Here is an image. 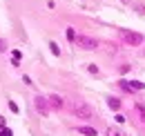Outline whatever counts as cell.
Masks as SVG:
<instances>
[{
	"instance_id": "18",
	"label": "cell",
	"mask_w": 145,
	"mask_h": 136,
	"mask_svg": "<svg viewBox=\"0 0 145 136\" xmlns=\"http://www.w3.org/2000/svg\"><path fill=\"white\" fill-rule=\"evenodd\" d=\"M0 51H7V42H5L2 38H0Z\"/></svg>"
},
{
	"instance_id": "6",
	"label": "cell",
	"mask_w": 145,
	"mask_h": 136,
	"mask_svg": "<svg viewBox=\"0 0 145 136\" xmlns=\"http://www.w3.org/2000/svg\"><path fill=\"white\" fill-rule=\"evenodd\" d=\"M49 105H52V109H63V107H65V101H63L58 94H52V96H49Z\"/></svg>"
},
{
	"instance_id": "9",
	"label": "cell",
	"mask_w": 145,
	"mask_h": 136,
	"mask_svg": "<svg viewBox=\"0 0 145 136\" xmlns=\"http://www.w3.org/2000/svg\"><path fill=\"white\" fill-rule=\"evenodd\" d=\"M134 109H136V114L141 116V123L145 125V105H143V103H136V105H134Z\"/></svg>"
},
{
	"instance_id": "11",
	"label": "cell",
	"mask_w": 145,
	"mask_h": 136,
	"mask_svg": "<svg viewBox=\"0 0 145 136\" xmlns=\"http://www.w3.org/2000/svg\"><path fill=\"white\" fill-rule=\"evenodd\" d=\"M49 49H52V54H54V56H60V47H58V42H54V40H52V42H49Z\"/></svg>"
},
{
	"instance_id": "7",
	"label": "cell",
	"mask_w": 145,
	"mask_h": 136,
	"mask_svg": "<svg viewBox=\"0 0 145 136\" xmlns=\"http://www.w3.org/2000/svg\"><path fill=\"white\" fill-rule=\"evenodd\" d=\"M76 132L83 136H98V132L94 129V127H87V125H80V127H76Z\"/></svg>"
},
{
	"instance_id": "1",
	"label": "cell",
	"mask_w": 145,
	"mask_h": 136,
	"mask_svg": "<svg viewBox=\"0 0 145 136\" xmlns=\"http://www.w3.org/2000/svg\"><path fill=\"white\" fill-rule=\"evenodd\" d=\"M69 109H72V114L76 118H83V120L94 118V109H91L85 101H72L69 103Z\"/></svg>"
},
{
	"instance_id": "10",
	"label": "cell",
	"mask_w": 145,
	"mask_h": 136,
	"mask_svg": "<svg viewBox=\"0 0 145 136\" xmlns=\"http://www.w3.org/2000/svg\"><path fill=\"white\" fill-rule=\"evenodd\" d=\"M107 136H127L125 132H121L118 127H107V132H105Z\"/></svg>"
},
{
	"instance_id": "8",
	"label": "cell",
	"mask_w": 145,
	"mask_h": 136,
	"mask_svg": "<svg viewBox=\"0 0 145 136\" xmlns=\"http://www.w3.org/2000/svg\"><path fill=\"white\" fill-rule=\"evenodd\" d=\"M107 107L114 109V112H118V109H121V101H118L116 96H107Z\"/></svg>"
},
{
	"instance_id": "15",
	"label": "cell",
	"mask_w": 145,
	"mask_h": 136,
	"mask_svg": "<svg viewBox=\"0 0 145 136\" xmlns=\"http://www.w3.org/2000/svg\"><path fill=\"white\" fill-rule=\"evenodd\" d=\"M87 71H89V74H94V76H96V74H98V67H96L94 63H89V65H87Z\"/></svg>"
},
{
	"instance_id": "3",
	"label": "cell",
	"mask_w": 145,
	"mask_h": 136,
	"mask_svg": "<svg viewBox=\"0 0 145 136\" xmlns=\"http://www.w3.org/2000/svg\"><path fill=\"white\" fill-rule=\"evenodd\" d=\"M74 42H76L80 49H85V51H94V49H98V40H96V38H91V36H85V34H78Z\"/></svg>"
},
{
	"instance_id": "5",
	"label": "cell",
	"mask_w": 145,
	"mask_h": 136,
	"mask_svg": "<svg viewBox=\"0 0 145 136\" xmlns=\"http://www.w3.org/2000/svg\"><path fill=\"white\" fill-rule=\"evenodd\" d=\"M34 107H36L38 114H42V116H49V112H52L49 98H45V96H36L34 98Z\"/></svg>"
},
{
	"instance_id": "4",
	"label": "cell",
	"mask_w": 145,
	"mask_h": 136,
	"mask_svg": "<svg viewBox=\"0 0 145 136\" xmlns=\"http://www.w3.org/2000/svg\"><path fill=\"white\" fill-rule=\"evenodd\" d=\"M118 87L123 89V92H143L145 89V83H141V80H125V78H121L118 80Z\"/></svg>"
},
{
	"instance_id": "16",
	"label": "cell",
	"mask_w": 145,
	"mask_h": 136,
	"mask_svg": "<svg viewBox=\"0 0 145 136\" xmlns=\"http://www.w3.org/2000/svg\"><path fill=\"white\" fill-rule=\"evenodd\" d=\"M9 107H11V112H14V114H18V105H16L14 101H9Z\"/></svg>"
},
{
	"instance_id": "2",
	"label": "cell",
	"mask_w": 145,
	"mask_h": 136,
	"mask_svg": "<svg viewBox=\"0 0 145 136\" xmlns=\"http://www.w3.org/2000/svg\"><path fill=\"white\" fill-rule=\"evenodd\" d=\"M118 36H121V40L127 42V45H132V47H136V45H141L145 38L141 34H136V31H132V29H118Z\"/></svg>"
},
{
	"instance_id": "13",
	"label": "cell",
	"mask_w": 145,
	"mask_h": 136,
	"mask_svg": "<svg viewBox=\"0 0 145 136\" xmlns=\"http://www.w3.org/2000/svg\"><path fill=\"white\" fill-rule=\"evenodd\" d=\"M67 38H69V40H76V31H74V27H67Z\"/></svg>"
},
{
	"instance_id": "14",
	"label": "cell",
	"mask_w": 145,
	"mask_h": 136,
	"mask_svg": "<svg viewBox=\"0 0 145 136\" xmlns=\"http://www.w3.org/2000/svg\"><path fill=\"white\" fill-rule=\"evenodd\" d=\"M11 58H14L16 63H20V58H22V54H20L18 49H14V51H11Z\"/></svg>"
},
{
	"instance_id": "17",
	"label": "cell",
	"mask_w": 145,
	"mask_h": 136,
	"mask_svg": "<svg viewBox=\"0 0 145 136\" xmlns=\"http://www.w3.org/2000/svg\"><path fill=\"white\" fill-rule=\"evenodd\" d=\"M114 118H116V123H125V116H123V114H116Z\"/></svg>"
},
{
	"instance_id": "12",
	"label": "cell",
	"mask_w": 145,
	"mask_h": 136,
	"mask_svg": "<svg viewBox=\"0 0 145 136\" xmlns=\"http://www.w3.org/2000/svg\"><path fill=\"white\" fill-rule=\"evenodd\" d=\"M0 136H11V129L9 127H5V123L0 120Z\"/></svg>"
}]
</instances>
